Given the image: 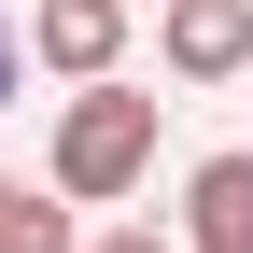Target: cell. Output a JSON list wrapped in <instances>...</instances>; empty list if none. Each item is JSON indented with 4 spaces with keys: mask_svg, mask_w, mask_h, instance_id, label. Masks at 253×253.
<instances>
[{
    "mask_svg": "<svg viewBox=\"0 0 253 253\" xmlns=\"http://www.w3.org/2000/svg\"><path fill=\"white\" fill-rule=\"evenodd\" d=\"M155 113H169V99H126V84L99 71L71 113H56V155H42L56 197H84V211H99V197H141V169H155Z\"/></svg>",
    "mask_w": 253,
    "mask_h": 253,
    "instance_id": "6da1fadb",
    "label": "cell"
},
{
    "mask_svg": "<svg viewBox=\"0 0 253 253\" xmlns=\"http://www.w3.org/2000/svg\"><path fill=\"white\" fill-rule=\"evenodd\" d=\"M155 56H169L183 84H225L253 56V0H169V14H155Z\"/></svg>",
    "mask_w": 253,
    "mask_h": 253,
    "instance_id": "7a4b0ae2",
    "label": "cell"
},
{
    "mask_svg": "<svg viewBox=\"0 0 253 253\" xmlns=\"http://www.w3.org/2000/svg\"><path fill=\"white\" fill-rule=\"evenodd\" d=\"M183 253H253V155H197L183 169Z\"/></svg>",
    "mask_w": 253,
    "mask_h": 253,
    "instance_id": "3957f363",
    "label": "cell"
},
{
    "mask_svg": "<svg viewBox=\"0 0 253 253\" xmlns=\"http://www.w3.org/2000/svg\"><path fill=\"white\" fill-rule=\"evenodd\" d=\"M28 42H42V71L99 84L113 56H126V0H42V14H28Z\"/></svg>",
    "mask_w": 253,
    "mask_h": 253,
    "instance_id": "277c9868",
    "label": "cell"
},
{
    "mask_svg": "<svg viewBox=\"0 0 253 253\" xmlns=\"http://www.w3.org/2000/svg\"><path fill=\"white\" fill-rule=\"evenodd\" d=\"M71 211L84 197H14L0 211V253H71Z\"/></svg>",
    "mask_w": 253,
    "mask_h": 253,
    "instance_id": "5b68a950",
    "label": "cell"
},
{
    "mask_svg": "<svg viewBox=\"0 0 253 253\" xmlns=\"http://www.w3.org/2000/svg\"><path fill=\"white\" fill-rule=\"evenodd\" d=\"M99 253H169V239H155V225H113V239H99Z\"/></svg>",
    "mask_w": 253,
    "mask_h": 253,
    "instance_id": "8992f818",
    "label": "cell"
},
{
    "mask_svg": "<svg viewBox=\"0 0 253 253\" xmlns=\"http://www.w3.org/2000/svg\"><path fill=\"white\" fill-rule=\"evenodd\" d=\"M0 113H14V28H0Z\"/></svg>",
    "mask_w": 253,
    "mask_h": 253,
    "instance_id": "52a82bcc",
    "label": "cell"
},
{
    "mask_svg": "<svg viewBox=\"0 0 253 253\" xmlns=\"http://www.w3.org/2000/svg\"><path fill=\"white\" fill-rule=\"evenodd\" d=\"M14 197H28V183H0V211H14Z\"/></svg>",
    "mask_w": 253,
    "mask_h": 253,
    "instance_id": "ba28073f",
    "label": "cell"
}]
</instances>
